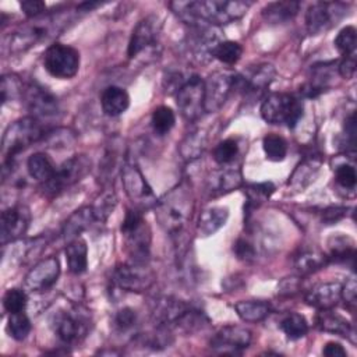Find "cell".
I'll use <instances>...</instances> for the list:
<instances>
[{"label":"cell","mask_w":357,"mask_h":357,"mask_svg":"<svg viewBox=\"0 0 357 357\" xmlns=\"http://www.w3.org/2000/svg\"><path fill=\"white\" fill-rule=\"evenodd\" d=\"M170 7L190 25L202 26L209 24L212 26L226 25L240 20L248 8L251 1H227V0H197V1H176Z\"/></svg>","instance_id":"obj_1"},{"label":"cell","mask_w":357,"mask_h":357,"mask_svg":"<svg viewBox=\"0 0 357 357\" xmlns=\"http://www.w3.org/2000/svg\"><path fill=\"white\" fill-rule=\"evenodd\" d=\"M192 211V198L188 187L177 185L162 201L156 204V219L159 225L176 236L180 234Z\"/></svg>","instance_id":"obj_2"},{"label":"cell","mask_w":357,"mask_h":357,"mask_svg":"<svg viewBox=\"0 0 357 357\" xmlns=\"http://www.w3.org/2000/svg\"><path fill=\"white\" fill-rule=\"evenodd\" d=\"M66 22L61 13H52L43 14L40 17L32 18L31 22L21 25L15 29L8 38V49L13 53L25 52L26 49L35 46L38 42L46 39L47 36L53 35L56 29Z\"/></svg>","instance_id":"obj_3"},{"label":"cell","mask_w":357,"mask_h":357,"mask_svg":"<svg viewBox=\"0 0 357 357\" xmlns=\"http://www.w3.org/2000/svg\"><path fill=\"white\" fill-rule=\"evenodd\" d=\"M303 102L300 98L286 93L275 92L268 95L261 105V117L269 124L287 126L293 128L303 116Z\"/></svg>","instance_id":"obj_4"},{"label":"cell","mask_w":357,"mask_h":357,"mask_svg":"<svg viewBox=\"0 0 357 357\" xmlns=\"http://www.w3.org/2000/svg\"><path fill=\"white\" fill-rule=\"evenodd\" d=\"M47 131L43 130L40 120L29 116L20 119L8 126L3 138V153L6 162H13V158L33 142L43 139Z\"/></svg>","instance_id":"obj_5"},{"label":"cell","mask_w":357,"mask_h":357,"mask_svg":"<svg viewBox=\"0 0 357 357\" xmlns=\"http://www.w3.org/2000/svg\"><path fill=\"white\" fill-rule=\"evenodd\" d=\"M91 169V160L85 155H75L56 167L53 176L43 183L46 197H56L66 188L78 183Z\"/></svg>","instance_id":"obj_6"},{"label":"cell","mask_w":357,"mask_h":357,"mask_svg":"<svg viewBox=\"0 0 357 357\" xmlns=\"http://www.w3.org/2000/svg\"><path fill=\"white\" fill-rule=\"evenodd\" d=\"M52 325L54 333L63 343H79L86 336L91 326L89 312L79 307L60 311L54 315Z\"/></svg>","instance_id":"obj_7"},{"label":"cell","mask_w":357,"mask_h":357,"mask_svg":"<svg viewBox=\"0 0 357 357\" xmlns=\"http://www.w3.org/2000/svg\"><path fill=\"white\" fill-rule=\"evenodd\" d=\"M45 70L54 78L70 79L79 70V53L64 43H52L43 54Z\"/></svg>","instance_id":"obj_8"},{"label":"cell","mask_w":357,"mask_h":357,"mask_svg":"<svg viewBox=\"0 0 357 357\" xmlns=\"http://www.w3.org/2000/svg\"><path fill=\"white\" fill-rule=\"evenodd\" d=\"M347 14V6L340 1H318L308 7L305 25L311 35H319L335 26Z\"/></svg>","instance_id":"obj_9"},{"label":"cell","mask_w":357,"mask_h":357,"mask_svg":"<svg viewBox=\"0 0 357 357\" xmlns=\"http://www.w3.org/2000/svg\"><path fill=\"white\" fill-rule=\"evenodd\" d=\"M275 75L276 71L272 64H258L244 74H234L233 89H238L245 98L255 100L269 88Z\"/></svg>","instance_id":"obj_10"},{"label":"cell","mask_w":357,"mask_h":357,"mask_svg":"<svg viewBox=\"0 0 357 357\" xmlns=\"http://www.w3.org/2000/svg\"><path fill=\"white\" fill-rule=\"evenodd\" d=\"M176 105L180 114L187 121H195L205 112L204 81L197 74H191L184 85L176 92Z\"/></svg>","instance_id":"obj_11"},{"label":"cell","mask_w":357,"mask_h":357,"mask_svg":"<svg viewBox=\"0 0 357 357\" xmlns=\"http://www.w3.org/2000/svg\"><path fill=\"white\" fill-rule=\"evenodd\" d=\"M121 176L124 190L137 209H148L158 204L156 195L153 194L151 185L135 165L126 163L121 170Z\"/></svg>","instance_id":"obj_12"},{"label":"cell","mask_w":357,"mask_h":357,"mask_svg":"<svg viewBox=\"0 0 357 357\" xmlns=\"http://www.w3.org/2000/svg\"><path fill=\"white\" fill-rule=\"evenodd\" d=\"M112 283L120 290L141 293L153 283V273L145 264H120L112 273Z\"/></svg>","instance_id":"obj_13"},{"label":"cell","mask_w":357,"mask_h":357,"mask_svg":"<svg viewBox=\"0 0 357 357\" xmlns=\"http://www.w3.org/2000/svg\"><path fill=\"white\" fill-rule=\"evenodd\" d=\"M251 343V332L238 325H226L220 328L209 340V346L215 353L236 356L241 354Z\"/></svg>","instance_id":"obj_14"},{"label":"cell","mask_w":357,"mask_h":357,"mask_svg":"<svg viewBox=\"0 0 357 357\" xmlns=\"http://www.w3.org/2000/svg\"><path fill=\"white\" fill-rule=\"evenodd\" d=\"M234 85V74L215 71L204 81V107L206 113L218 112L227 100Z\"/></svg>","instance_id":"obj_15"},{"label":"cell","mask_w":357,"mask_h":357,"mask_svg":"<svg viewBox=\"0 0 357 357\" xmlns=\"http://www.w3.org/2000/svg\"><path fill=\"white\" fill-rule=\"evenodd\" d=\"M25 105L32 113V117L40 120L56 116L59 112L57 98L36 82H31L22 92Z\"/></svg>","instance_id":"obj_16"},{"label":"cell","mask_w":357,"mask_h":357,"mask_svg":"<svg viewBox=\"0 0 357 357\" xmlns=\"http://www.w3.org/2000/svg\"><path fill=\"white\" fill-rule=\"evenodd\" d=\"M60 275V262L56 257H49L38 262L25 276L24 287L28 291H45L52 287Z\"/></svg>","instance_id":"obj_17"},{"label":"cell","mask_w":357,"mask_h":357,"mask_svg":"<svg viewBox=\"0 0 357 357\" xmlns=\"http://www.w3.org/2000/svg\"><path fill=\"white\" fill-rule=\"evenodd\" d=\"M31 220L29 209L21 205L10 206L3 211L0 220L1 244L6 245L8 241L20 238L28 229Z\"/></svg>","instance_id":"obj_18"},{"label":"cell","mask_w":357,"mask_h":357,"mask_svg":"<svg viewBox=\"0 0 357 357\" xmlns=\"http://www.w3.org/2000/svg\"><path fill=\"white\" fill-rule=\"evenodd\" d=\"M126 240V250L131 258V262L146 264L151 245V230L145 220H141L134 227L123 231Z\"/></svg>","instance_id":"obj_19"},{"label":"cell","mask_w":357,"mask_h":357,"mask_svg":"<svg viewBox=\"0 0 357 357\" xmlns=\"http://www.w3.org/2000/svg\"><path fill=\"white\" fill-rule=\"evenodd\" d=\"M191 308L187 303L174 298V297H162L159 298L152 310V317L155 325L159 328L172 329L183 318V315Z\"/></svg>","instance_id":"obj_20"},{"label":"cell","mask_w":357,"mask_h":357,"mask_svg":"<svg viewBox=\"0 0 357 357\" xmlns=\"http://www.w3.org/2000/svg\"><path fill=\"white\" fill-rule=\"evenodd\" d=\"M159 28H160V22L155 15H149L141 20L131 33L128 49H127L128 57L132 59L137 54H139L144 49L151 46L156 40Z\"/></svg>","instance_id":"obj_21"},{"label":"cell","mask_w":357,"mask_h":357,"mask_svg":"<svg viewBox=\"0 0 357 357\" xmlns=\"http://www.w3.org/2000/svg\"><path fill=\"white\" fill-rule=\"evenodd\" d=\"M195 32L191 35L188 42V49L192 56L202 63H206L213 57V52L216 46L220 43L213 28L205 26H194Z\"/></svg>","instance_id":"obj_22"},{"label":"cell","mask_w":357,"mask_h":357,"mask_svg":"<svg viewBox=\"0 0 357 357\" xmlns=\"http://www.w3.org/2000/svg\"><path fill=\"white\" fill-rule=\"evenodd\" d=\"M342 300V284L336 282L321 283L305 294L307 304L319 311L333 308Z\"/></svg>","instance_id":"obj_23"},{"label":"cell","mask_w":357,"mask_h":357,"mask_svg":"<svg viewBox=\"0 0 357 357\" xmlns=\"http://www.w3.org/2000/svg\"><path fill=\"white\" fill-rule=\"evenodd\" d=\"M100 106L105 114L116 117L123 114L130 106V96L124 88L110 85L100 96Z\"/></svg>","instance_id":"obj_24"},{"label":"cell","mask_w":357,"mask_h":357,"mask_svg":"<svg viewBox=\"0 0 357 357\" xmlns=\"http://www.w3.org/2000/svg\"><path fill=\"white\" fill-rule=\"evenodd\" d=\"M229 218V209L225 206H211L201 212L198 223H197V231L202 237H208L215 234Z\"/></svg>","instance_id":"obj_25"},{"label":"cell","mask_w":357,"mask_h":357,"mask_svg":"<svg viewBox=\"0 0 357 357\" xmlns=\"http://www.w3.org/2000/svg\"><path fill=\"white\" fill-rule=\"evenodd\" d=\"M328 248H329V257L328 261L332 259L335 262H349L351 266H354V255H356V247L351 237L344 236L342 233L333 234L328 238Z\"/></svg>","instance_id":"obj_26"},{"label":"cell","mask_w":357,"mask_h":357,"mask_svg":"<svg viewBox=\"0 0 357 357\" xmlns=\"http://www.w3.org/2000/svg\"><path fill=\"white\" fill-rule=\"evenodd\" d=\"M300 10V3L287 0V1H273L269 3L262 10V17L268 24H284L291 21Z\"/></svg>","instance_id":"obj_27"},{"label":"cell","mask_w":357,"mask_h":357,"mask_svg":"<svg viewBox=\"0 0 357 357\" xmlns=\"http://www.w3.org/2000/svg\"><path fill=\"white\" fill-rule=\"evenodd\" d=\"M95 220L92 206H84L75 211L64 223L63 237L67 243H71L79 238V234L91 226V222Z\"/></svg>","instance_id":"obj_28"},{"label":"cell","mask_w":357,"mask_h":357,"mask_svg":"<svg viewBox=\"0 0 357 357\" xmlns=\"http://www.w3.org/2000/svg\"><path fill=\"white\" fill-rule=\"evenodd\" d=\"M315 322H317V326L321 331L336 333V335L349 337L354 342V337H353L354 336V329H353V326L344 318L331 312L329 310L319 311V314L317 315Z\"/></svg>","instance_id":"obj_29"},{"label":"cell","mask_w":357,"mask_h":357,"mask_svg":"<svg viewBox=\"0 0 357 357\" xmlns=\"http://www.w3.org/2000/svg\"><path fill=\"white\" fill-rule=\"evenodd\" d=\"M241 184V174L237 169H222L219 172H215L209 180L208 185L212 194H226Z\"/></svg>","instance_id":"obj_30"},{"label":"cell","mask_w":357,"mask_h":357,"mask_svg":"<svg viewBox=\"0 0 357 357\" xmlns=\"http://www.w3.org/2000/svg\"><path fill=\"white\" fill-rule=\"evenodd\" d=\"M234 310L243 321L259 322L271 314L272 305L265 300H243L234 304Z\"/></svg>","instance_id":"obj_31"},{"label":"cell","mask_w":357,"mask_h":357,"mask_svg":"<svg viewBox=\"0 0 357 357\" xmlns=\"http://www.w3.org/2000/svg\"><path fill=\"white\" fill-rule=\"evenodd\" d=\"M328 262V257L315 248H303L294 257V268L300 275H308L321 269Z\"/></svg>","instance_id":"obj_32"},{"label":"cell","mask_w":357,"mask_h":357,"mask_svg":"<svg viewBox=\"0 0 357 357\" xmlns=\"http://www.w3.org/2000/svg\"><path fill=\"white\" fill-rule=\"evenodd\" d=\"M67 265L71 273L79 275L86 271L88 266V247L81 238H77L67 244L66 247Z\"/></svg>","instance_id":"obj_33"},{"label":"cell","mask_w":357,"mask_h":357,"mask_svg":"<svg viewBox=\"0 0 357 357\" xmlns=\"http://www.w3.org/2000/svg\"><path fill=\"white\" fill-rule=\"evenodd\" d=\"M26 169H28V173L31 177H33L38 181L45 183L53 176L56 166L53 165L52 159L46 153L36 152L28 158Z\"/></svg>","instance_id":"obj_34"},{"label":"cell","mask_w":357,"mask_h":357,"mask_svg":"<svg viewBox=\"0 0 357 357\" xmlns=\"http://www.w3.org/2000/svg\"><path fill=\"white\" fill-rule=\"evenodd\" d=\"M273 191H275V185L271 181L250 184L245 190L247 204L244 206V211L247 212V215H250L252 209H255L257 206L268 201L273 194Z\"/></svg>","instance_id":"obj_35"},{"label":"cell","mask_w":357,"mask_h":357,"mask_svg":"<svg viewBox=\"0 0 357 357\" xmlns=\"http://www.w3.org/2000/svg\"><path fill=\"white\" fill-rule=\"evenodd\" d=\"M280 329L291 340H298L304 337L308 332L307 319L297 312H290L280 321Z\"/></svg>","instance_id":"obj_36"},{"label":"cell","mask_w":357,"mask_h":357,"mask_svg":"<svg viewBox=\"0 0 357 357\" xmlns=\"http://www.w3.org/2000/svg\"><path fill=\"white\" fill-rule=\"evenodd\" d=\"M262 148L266 159L272 162H282L287 153V142L278 134H268L262 139Z\"/></svg>","instance_id":"obj_37"},{"label":"cell","mask_w":357,"mask_h":357,"mask_svg":"<svg viewBox=\"0 0 357 357\" xmlns=\"http://www.w3.org/2000/svg\"><path fill=\"white\" fill-rule=\"evenodd\" d=\"M151 123L153 131L158 135H165L173 128L176 123V114L169 106H159L153 110Z\"/></svg>","instance_id":"obj_38"},{"label":"cell","mask_w":357,"mask_h":357,"mask_svg":"<svg viewBox=\"0 0 357 357\" xmlns=\"http://www.w3.org/2000/svg\"><path fill=\"white\" fill-rule=\"evenodd\" d=\"M243 54V47L238 42H234V40H223L220 42L215 52H213V57L218 59L220 63L223 64H236L240 57Z\"/></svg>","instance_id":"obj_39"},{"label":"cell","mask_w":357,"mask_h":357,"mask_svg":"<svg viewBox=\"0 0 357 357\" xmlns=\"http://www.w3.org/2000/svg\"><path fill=\"white\" fill-rule=\"evenodd\" d=\"M7 331L13 339L24 340L31 332V321L28 315L24 311L10 314L8 322H7Z\"/></svg>","instance_id":"obj_40"},{"label":"cell","mask_w":357,"mask_h":357,"mask_svg":"<svg viewBox=\"0 0 357 357\" xmlns=\"http://www.w3.org/2000/svg\"><path fill=\"white\" fill-rule=\"evenodd\" d=\"M205 144H206V138L205 135L201 132V131H195V132H191L185 137V139L181 142V155L185 158V159H195L198 158L202 151L205 149Z\"/></svg>","instance_id":"obj_41"},{"label":"cell","mask_w":357,"mask_h":357,"mask_svg":"<svg viewBox=\"0 0 357 357\" xmlns=\"http://www.w3.org/2000/svg\"><path fill=\"white\" fill-rule=\"evenodd\" d=\"M335 46L337 52L344 57L351 53H356V43H357V31L354 26L347 25L339 31L337 36L335 38Z\"/></svg>","instance_id":"obj_42"},{"label":"cell","mask_w":357,"mask_h":357,"mask_svg":"<svg viewBox=\"0 0 357 357\" xmlns=\"http://www.w3.org/2000/svg\"><path fill=\"white\" fill-rule=\"evenodd\" d=\"M238 153V144L234 138L220 141L213 149V159L219 165H229Z\"/></svg>","instance_id":"obj_43"},{"label":"cell","mask_w":357,"mask_h":357,"mask_svg":"<svg viewBox=\"0 0 357 357\" xmlns=\"http://www.w3.org/2000/svg\"><path fill=\"white\" fill-rule=\"evenodd\" d=\"M26 304H28V297L25 290L22 289H17V287L10 289L6 291L3 297V305L8 314L24 311Z\"/></svg>","instance_id":"obj_44"},{"label":"cell","mask_w":357,"mask_h":357,"mask_svg":"<svg viewBox=\"0 0 357 357\" xmlns=\"http://www.w3.org/2000/svg\"><path fill=\"white\" fill-rule=\"evenodd\" d=\"M114 206H116V197L113 191H107L102 194L100 198L92 206L95 220H106L107 216L113 212Z\"/></svg>","instance_id":"obj_45"},{"label":"cell","mask_w":357,"mask_h":357,"mask_svg":"<svg viewBox=\"0 0 357 357\" xmlns=\"http://www.w3.org/2000/svg\"><path fill=\"white\" fill-rule=\"evenodd\" d=\"M1 102L6 103L7 100L15 99L18 95H22L24 88L21 81L18 79L17 75L8 74V75H3L1 78Z\"/></svg>","instance_id":"obj_46"},{"label":"cell","mask_w":357,"mask_h":357,"mask_svg":"<svg viewBox=\"0 0 357 357\" xmlns=\"http://www.w3.org/2000/svg\"><path fill=\"white\" fill-rule=\"evenodd\" d=\"M335 178L337 184L342 185L343 188H347V190L354 188L357 183V174H356L354 166L350 163L337 165L335 169Z\"/></svg>","instance_id":"obj_47"},{"label":"cell","mask_w":357,"mask_h":357,"mask_svg":"<svg viewBox=\"0 0 357 357\" xmlns=\"http://www.w3.org/2000/svg\"><path fill=\"white\" fill-rule=\"evenodd\" d=\"M233 252L236 254V257L241 261H245V262H250L255 258L257 255V250L254 247V244L251 241H248L247 238H237L233 244Z\"/></svg>","instance_id":"obj_48"},{"label":"cell","mask_w":357,"mask_h":357,"mask_svg":"<svg viewBox=\"0 0 357 357\" xmlns=\"http://www.w3.org/2000/svg\"><path fill=\"white\" fill-rule=\"evenodd\" d=\"M135 322H137V312L130 307L121 308L114 315V326L119 331H128L135 325Z\"/></svg>","instance_id":"obj_49"},{"label":"cell","mask_w":357,"mask_h":357,"mask_svg":"<svg viewBox=\"0 0 357 357\" xmlns=\"http://www.w3.org/2000/svg\"><path fill=\"white\" fill-rule=\"evenodd\" d=\"M21 10L25 13L26 17L29 18H36L45 14L46 10V3L40 0H25L20 3Z\"/></svg>","instance_id":"obj_50"},{"label":"cell","mask_w":357,"mask_h":357,"mask_svg":"<svg viewBox=\"0 0 357 357\" xmlns=\"http://www.w3.org/2000/svg\"><path fill=\"white\" fill-rule=\"evenodd\" d=\"M356 53H351L349 56H344L343 60L340 61L337 70H339V74L344 78V79H350L354 77L356 74Z\"/></svg>","instance_id":"obj_51"},{"label":"cell","mask_w":357,"mask_h":357,"mask_svg":"<svg viewBox=\"0 0 357 357\" xmlns=\"http://www.w3.org/2000/svg\"><path fill=\"white\" fill-rule=\"evenodd\" d=\"M347 213V208L344 206H329L322 212V222L325 225L336 223L337 220L343 219Z\"/></svg>","instance_id":"obj_52"},{"label":"cell","mask_w":357,"mask_h":357,"mask_svg":"<svg viewBox=\"0 0 357 357\" xmlns=\"http://www.w3.org/2000/svg\"><path fill=\"white\" fill-rule=\"evenodd\" d=\"M356 298H357V286H356V279L350 278L344 286H342V300L344 303L354 308L356 305Z\"/></svg>","instance_id":"obj_53"},{"label":"cell","mask_w":357,"mask_h":357,"mask_svg":"<svg viewBox=\"0 0 357 357\" xmlns=\"http://www.w3.org/2000/svg\"><path fill=\"white\" fill-rule=\"evenodd\" d=\"M344 135H346V141L349 142L350 148L354 151V145H356V114L351 113L346 121H344Z\"/></svg>","instance_id":"obj_54"},{"label":"cell","mask_w":357,"mask_h":357,"mask_svg":"<svg viewBox=\"0 0 357 357\" xmlns=\"http://www.w3.org/2000/svg\"><path fill=\"white\" fill-rule=\"evenodd\" d=\"M322 354L328 356V357H344V356H347V351L343 349V346L340 343L328 342L322 349Z\"/></svg>","instance_id":"obj_55"},{"label":"cell","mask_w":357,"mask_h":357,"mask_svg":"<svg viewBox=\"0 0 357 357\" xmlns=\"http://www.w3.org/2000/svg\"><path fill=\"white\" fill-rule=\"evenodd\" d=\"M300 289V279L297 278H287L280 283V293L283 294H293Z\"/></svg>","instance_id":"obj_56"}]
</instances>
